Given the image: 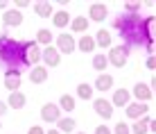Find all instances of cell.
<instances>
[{
	"label": "cell",
	"mask_w": 156,
	"mask_h": 134,
	"mask_svg": "<svg viewBox=\"0 0 156 134\" xmlns=\"http://www.w3.org/2000/svg\"><path fill=\"white\" fill-rule=\"evenodd\" d=\"M154 23L156 18L154 16H143L138 14H118L115 20H113V28L118 30V34L122 36L127 48L131 46H143L149 55H154Z\"/></svg>",
	"instance_id": "obj_1"
},
{
	"label": "cell",
	"mask_w": 156,
	"mask_h": 134,
	"mask_svg": "<svg viewBox=\"0 0 156 134\" xmlns=\"http://www.w3.org/2000/svg\"><path fill=\"white\" fill-rule=\"evenodd\" d=\"M25 50H27V41L9 39L7 32L0 36V64H2L5 68L27 66V64H25Z\"/></svg>",
	"instance_id": "obj_2"
},
{
	"label": "cell",
	"mask_w": 156,
	"mask_h": 134,
	"mask_svg": "<svg viewBox=\"0 0 156 134\" xmlns=\"http://www.w3.org/2000/svg\"><path fill=\"white\" fill-rule=\"evenodd\" d=\"M129 59V48L127 46H111L109 48V57H106V61L111 64V66L115 68H122Z\"/></svg>",
	"instance_id": "obj_3"
},
{
	"label": "cell",
	"mask_w": 156,
	"mask_h": 134,
	"mask_svg": "<svg viewBox=\"0 0 156 134\" xmlns=\"http://www.w3.org/2000/svg\"><path fill=\"white\" fill-rule=\"evenodd\" d=\"M55 43H57L55 48H57L59 55H73V52L77 50V41H75V36L68 34V32H61V34L57 36Z\"/></svg>",
	"instance_id": "obj_4"
},
{
	"label": "cell",
	"mask_w": 156,
	"mask_h": 134,
	"mask_svg": "<svg viewBox=\"0 0 156 134\" xmlns=\"http://www.w3.org/2000/svg\"><path fill=\"white\" fill-rule=\"evenodd\" d=\"M41 61L45 64V68H48V66L55 68V66H59V64H61V55L57 52L55 46H45V48L41 50Z\"/></svg>",
	"instance_id": "obj_5"
},
{
	"label": "cell",
	"mask_w": 156,
	"mask_h": 134,
	"mask_svg": "<svg viewBox=\"0 0 156 134\" xmlns=\"http://www.w3.org/2000/svg\"><path fill=\"white\" fill-rule=\"evenodd\" d=\"M5 87L9 89V93L20 91V68H7L5 71Z\"/></svg>",
	"instance_id": "obj_6"
},
{
	"label": "cell",
	"mask_w": 156,
	"mask_h": 134,
	"mask_svg": "<svg viewBox=\"0 0 156 134\" xmlns=\"http://www.w3.org/2000/svg\"><path fill=\"white\" fill-rule=\"evenodd\" d=\"M93 109H95V114L100 116V118H113V105L109 102L106 98H98V100H93Z\"/></svg>",
	"instance_id": "obj_7"
},
{
	"label": "cell",
	"mask_w": 156,
	"mask_h": 134,
	"mask_svg": "<svg viewBox=\"0 0 156 134\" xmlns=\"http://www.w3.org/2000/svg\"><path fill=\"white\" fill-rule=\"evenodd\" d=\"M106 16H109V7L104 2H93L88 7V20H93V23H102Z\"/></svg>",
	"instance_id": "obj_8"
},
{
	"label": "cell",
	"mask_w": 156,
	"mask_h": 134,
	"mask_svg": "<svg viewBox=\"0 0 156 134\" xmlns=\"http://www.w3.org/2000/svg\"><path fill=\"white\" fill-rule=\"evenodd\" d=\"M125 111H127V118L138 121V118H143V116H147L149 105H143V102H129V105L125 107Z\"/></svg>",
	"instance_id": "obj_9"
},
{
	"label": "cell",
	"mask_w": 156,
	"mask_h": 134,
	"mask_svg": "<svg viewBox=\"0 0 156 134\" xmlns=\"http://www.w3.org/2000/svg\"><path fill=\"white\" fill-rule=\"evenodd\" d=\"M131 93H133V98H136L138 102H143V105H149V100H152V87L145 84V82H138Z\"/></svg>",
	"instance_id": "obj_10"
},
{
	"label": "cell",
	"mask_w": 156,
	"mask_h": 134,
	"mask_svg": "<svg viewBox=\"0 0 156 134\" xmlns=\"http://www.w3.org/2000/svg\"><path fill=\"white\" fill-rule=\"evenodd\" d=\"M41 118L45 123H57L61 118V109H59L57 105H52V102H45L41 107Z\"/></svg>",
	"instance_id": "obj_11"
},
{
	"label": "cell",
	"mask_w": 156,
	"mask_h": 134,
	"mask_svg": "<svg viewBox=\"0 0 156 134\" xmlns=\"http://www.w3.org/2000/svg\"><path fill=\"white\" fill-rule=\"evenodd\" d=\"M39 61H41V48L36 46L34 41H27V50H25V64L34 68Z\"/></svg>",
	"instance_id": "obj_12"
},
{
	"label": "cell",
	"mask_w": 156,
	"mask_h": 134,
	"mask_svg": "<svg viewBox=\"0 0 156 134\" xmlns=\"http://www.w3.org/2000/svg\"><path fill=\"white\" fill-rule=\"evenodd\" d=\"M2 23L5 28H18V25H23V14L18 9H7L2 14Z\"/></svg>",
	"instance_id": "obj_13"
},
{
	"label": "cell",
	"mask_w": 156,
	"mask_h": 134,
	"mask_svg": "<svg viewBox=\"0 0 156 134\" xmlns=\"http://www.w3.org/2000/svg\"><path fill=\"white\" fill-rule=\"evenodd\" d=\"M109 102L113 107H127L129 102H131V91H129V89H115L113 98H111Z\"/></svg>",
	"instance_id": "obj_14"
},
{
	"label": "cell",
	"mask_w": 156,
	"mask_h": 134,
	"mask_svg": "<svg viewBox=\"0 0 156 134\" xmlns=\"http://www.w3.org/2000/svg\"><path fill=\"white\" fill-rule=\"evenodd\" d=\"M25 102H27V98H25L23 91H14L7 98V109H23Z\"/></svg>",
	"instance_id": "obj_15"
},
{
	"label": "cell",
	"mask_w": 156,
	"mask_h": 134,
	"mask_svg": "<svg viewBox=\"0 0 156 134\" xmlns=\"http://www.w3.org/2000/svg\"><path fill=\"white\" fill-rule=\"evenodd\" d=\"M52 25L55 28H68L70 25V14L66 9H59V12L52 14Z\"/></svg>",
	"instance_id": "obj_16"
},
{
	"label": "cell",
	"mask_w": 156,
	"mask_h": 134,
	"mask_svg": "<svg viewBox=\"0 0 156 134\" xmlns=\"http://www.w3.org/2000/svg\"><path fill=\"white\" fill-rule=\"evenodd\" d=\"M30 80H32V84H43V82H48V68L45 66H34L30 71Z\"/></svg>",
	"instance_id": "obj_17"
},
{
	"label": "cell",
	"mask_w": 156,
	"mask_h": 134,
	"mask_svg": "<svg viewBox=\"0 0 156 134\" xmlns=\"http://www.w3.org/2000/svg\"><path fill=\"white\" fill-rule=\"evenodd\" d=\"M131 134H147L149 132V116H143V118L133 121V125L129 127Z\"/></svg>",
	"instance_id": "obj_18"
},
{
	"label": "cell",
	"mask_w": 156,
	"mask_h": 134,
	"mask_svg": "<svg viewBox=\"0 0 156 134\" xmlns=\"http://www.w3.org/2000/svg\"><path fill=\"white\" fill-rule=\"evenodd\" d=\"M111 87H113V77H111L109 73H100L98 80H95V87H93V89H98V91H109Z\"/></svg>",
	"instance_id": "obj_19"
},
{
	"label": "cell",
	"mask_w": 156,
	"mask_h": 134,
	"mask_svg": "<svg viewBox=\"0 0 156 134\" xmlns=\"http://www.w3.org/2000/svg\"><path fill=\"white\" fill-rule=\"evenodd\" d=\"M93 41H95V48H109L111 46V34L102 28V30H98V34L93 36Z\"/></svg>",
	"instance_id": "obj_20"
},
{
	"label": "cell",
	"mask_w": 156,
	"mask_h": 134,
	"mask_svg": "<svg viewBox=\"0 0 156 134\" xmlns=\"http://www.w3.org/2000/svg\"><path fill=\"white\" fill-rule=\"evenodd\" d=\"M34 12H36V16H41V18H50L52 16V2L39 0V2H34Z\"/></svg>",
	"instance_id": "obj_21"
},
{
	"label": "cell",
	"mask_w": 156,
	"mask_h": 134,
	"mask_svg": "<svg viewBox=\"0 0 156 134\" xmlns=\"http://www.w3.org/2000/svg\"><path fill=\"white\" fill-rule=\"evenodd\" d=\"M77 50H82V52H93V50H95L93 36H90V34H82V39L77 41Z\"/></svg>",
	"instance_id": "obj_22"
},
{
	"label": "cell",
	"mask_w": 156,
	"mask_h": 134,
	"mask_svg": "<svg viewBox=\"0 0 156 134\" xmlns=\"http://www.w3.org/2000/svg\"><path fill=\"white\" fill-rule=\"evenodd\" d=\"M86 28H88V18H86V16H75V18L70 20V30H73V32L84 34Z\"/></svg>",
	"instance_id": "obj_23"
},
{
	"label": "cell",
	"mask_w": 156,
	"mask_h": 134,
	"mask_svg": "<svg viewBox=\"0 0 156 134\" xmlns=\"http://www.w3.org/2000/svg\"><path fill=\"white\" fill-rule=\"evenodd\" d=\"M57 107L61 111H68V114H70V111H75V98H73L70 93H63L61 98H59V105Z\"/></svg>",
	"instance_id": "obj_24"
},
{
	"label": "cell",
	"mask_w": 156,
	"mask_h": 134,
	"mask_svg": "<svg viewBox=\"0 0 156 134\" xmlns=\"http://www.w3.org/2000/svg\"><path fill=\"white\" fill-rule=\"evenodd\" d=\"M36 46H52V32L50 30H45V28H41L39 32H36V41H34Z\"/></svg>",
	"instance_id": "obj_25"
},
{
	"label": "cell",
	"mask_w": 156,
	"mask_h": 134,
	"mask_svg": "<svg viewBox=\"0 0 156 134\" xmlns=\"http://www.w3.org/2000/svg\"><path fill=\"white\" fill-rule=\"evenodd\" d=\"M57 132H61V134L75 132V118H59L57 121Z\"/></svg>",
	"instance_id": "obj_26"
},
{
	"label": "cell",
	"mask_w": 156,
	"mask_h": 134,
	"mask_svg": "<svg viewBox=\"0 0 156 134\" xmlns=\"http://www.w3.org/2000/svg\"><path fill=\"white\" fill-rule=\"evenodd\" d=\"M77 98H82V100H90V98H93V87H90L88 82L77 84Z\"/></svg>",
	"instance_id": "obj_27"
},
{
	"label": "cell",
	"mask_w": 156,
	"mask_h": 134,
	"mask_svg": "<svg viewBox=\"0 0 156 134\" xmlns=\"http://www.w3.org/2000/svg\"><path fill=\"white\" fill-rule=\"evenodd\" d=\"M106 66H109V61H106V55H102V52H100V55H95V57H93V68H95V71L104 73V71H106Z\"/></svg>",
	"instance_id": "obj_28"
},
{
	"label": "cell",
	"mask_w": 156,
	"mask_h": 134,
	"mask_svg": "<svg viewBox=\"0 0 156 134\" xmlns=\"http://www.w3.org/2000/svg\"><path fill=\"white\" fill-rule=\"evenodd\" d=\"M138 9H143V2H125V12L127 14H138Z\"/></svg>",
	"instance_id": "obj_29"
},
{
	"label": "cell",
	"mask_w": 156,
	"mask_h": 134,
	"mask_svg": "<svg viewBox=\"0 0 156 134\" xmlns=\"http://www.w3.org/2000/svg\"><path fill=\"white\" fill-rule=\"evenodd\" d=\"M111 134H131V132H129V125H127V123H115V127H113V132H111Z\"/></svg>",
	"instance_id": "obj_30"
},
{
	"label": "cell",
	"mask_w": 156,
	"mask_h": 134,
	"mask_svg": "<svg viewBox=\"0 0 156 134\" xmlns=\"http://www.w3.org/2000/svg\"><path fill=\"white\" fill-rule=\"evenodd\" d=\"M27 134H45V130H43L41 125H32L30 130H27Z\"/></svg>",
	"instance_id": "obj_31"
},
{
	"label": "cell",
	"mask_w": 156,
	"mask_h": 134,
	"mask_svg": "<svg viewBox=\"0 0 156 134\" xmlns=\"http://www.w3.org/2000/svg\"><path fill=\"white\" fill-rule=\"evenodd\" d=\"M95 134H111V130H109V125H98L95 127Z\"/></svg>",
	"instance_id": "obj_32"
},
{
	"label": "cell",
	"mask_w": 156,
	"mask_h": 134,
	"mask_svg": "<svg viewBox=\"0 0 156 134\" xmlns=\"http://www.w3.org/2000/svg\"><path fill=\"white\" fill-rule=\"evenodd\" d=\"M145 66H147L149 71H154V68H156V59H154V55H149V57H147V64H145Z\"/></svg>",
	"instance_id": "obj_33"
},
{
	"label": "cell",
	"mask_w": 156,
	"mask_h": 134,
	"mask_svg": "<svg viewBox=\"0 0 156 134\" xmlns=\"http://www.w3.org/2000/svg\"><path fill=\"white\" fill-rule=\"evenodd\" d=\"M30 0H16V7H20V9H23V7H30ZM20 9H18V12H20Z\"/></svg>",
	"instance_id": "obj_34"
},
{
	"label": "cell",
	"mask_w": 156,
	"mask_h": 134,
	"mask_svg": "<svg viewBox=\"0 0 156 134\" xmlns=\"http://www.w3.org/2000/svg\"><path fill=\"white\" fill-rule=\"evenodd\" d=\"M5 111H7V102H5V100H0V116H2Z\"/></svg>",
	"instance_id": "obj_35"
},
{
	"label": "cell",
	"mask_w": 156,
	"mask_h": 134,
	"mask_svg": "<svg viewBox=\"0 0 156 134\" xmlns=\"http://www.w3.org/2000/svg\"><path fill=\"white\" fill-rule=\"evenodd\" d=\"M7 7V2H5V0H0V9H5Z\"/></svg>",
	"instance_id": "obj_36"
},
{
	"label": "cell",
	"mask_w": 156,
	"mask_h": 134,
	"mask_svg": "<svg viewBox=\"0 0 156 134\" xmlns=\"http://www.w3.org/2000/svg\"><path fill=\"white\" fill-rule=\"evenodd\" d=\"M45 134H61V132H57V130H50V132H45Z\"/></svg>",
	"instance_id": "obj_37"
},
{
	"label": "cell",
	"mask_w": 156,
	"mask_h": 134,
	"mask_svg": "<svg viewBox=\"0 0 156 134\" xmlns=\"http://www.w3.org/2000/svg\"><path fill=\"white\" fill-rule=\"evenodd\" d=\"M77 134H86V132H77Z\"/></svg>",
	"instance_id": "obj_38"
},
{
	"label": "cell",
	"mask_w": 156,
	"mask_h": 134,
	"mask_svg": "<svg viewBox=\"0 0 156 134\" xmlns=\"http://www.w3.org/2000/svg\"><path fill=\"white\" fill-rule=\"evenodd\" d=\"M0 130H2V123H0Z\"/></svg>",
	"instance_id": "obj_39"
}]
</instances>
